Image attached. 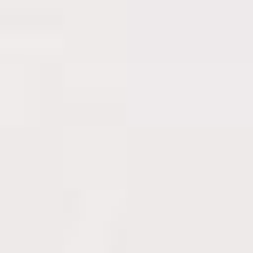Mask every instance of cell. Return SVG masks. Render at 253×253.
Returning a JSON list of instances; mask_svg holds the SVG:
<instances>
[]
</instances>
